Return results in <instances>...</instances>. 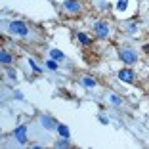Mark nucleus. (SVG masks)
<instances>
[{
  "label": "nucleus",
  "mask_w": 149,
  "mask_h": 149,
  "mask_svg": "<svg viewBox=\"0 0 149 149\" xmlns=\"http://www.w3.org/2000/svg\"><path fill=\"white\" fill-rule=\"evenodd\" d=\"M77 36H79L80 44H84V46H90V44H92V38L88 35H84V33H77Z\"/></svg>",
  "instance_id": "nucleus-9"
},
{
  "label": "nucleus",
  "mask_w": 149,
  "mask_h": 149,
  "mask_svg": "<svg viewBox=\"0 0 149 149\" xmlns=\"http://www.w3.org/2000/svg\"><path fill=\"white\" fill-rule=\"evenodd\" d=\"M100 123L101 124H109V118H107V117H101V115H100Z\"/></svg>",
  "instance_id": "nucleus-18"
},
{
  "label": "nucleus",
  "mask_w": 149,
  "mask_h": 149,
  "mask_svg": "<svg viewBox=\"0 0 149 149\" xmlns=\"http://www.w3.org/2000/svg\"><path fill=\"white\" fill-rule=\"evenodd\" d=\"M29 65H31V69H33V71H36V73H40V67L36 65V61H35V59H29Z\"/></svg>",
  "instance_id": "nucleus-17"
},
{
  "label": "nucleus",
  "mask_w": 149,
  "mask_h": 149,
  "mask_svg": "<svg viewBox=\"0 0 149 149\" xmlns=\"http://www.w3.org/2000/svg\"><path fill=\"white\" fill-rule=\"evenodd\" d=\"M126 8H128V0H118L117 2V10L118 12H124Z\"/></svg>",
  "instance_id": "nucleus-14"
},
{
  "label": "nucleus",
  "mask_w": 149,
  "mask_h": 149,
  "mask_svg": "<svg viewBox=\"0 0 149 149\" xmlns=\"http://www.w3.org/2000/svg\"><path fill=\"white\" fill-rule=\"evenodd\" d=\"M0 61H2V65H4V67H10L13 59H12V56H10L6 50H2V54H0Z\"/></svg>",
  "instance_id": "nucleus-8"
},
{
  "label": "nucleus",
  "mask_w": 149,
  "mask_h": 149,
  "mask_svg": "<svg viewBox=\"0 0 149 149\" xmlns=\"http://www.w3.org/2000/svg\"><path fill=\"white\" fill-rule=\"evenodd\" d=\"M13 136H15V140H17V143H27V128L25 126H17L15 130H13Z\"/></svg>",
  "instance_id": "nucleus-5"
},
{
  "label": "nucleus",
  "mask_w": 149,
  "mask_h": 149,
  "mask_svg": "<svg viewBox=\"0 0 149 149\" xmlns=\"http://www.w3.org/2000/svg\"><path fill=\"white\" fill-rule=\"evenodd\" d=\"M118 79L123 80V82L130 84V82L136 80V74H134V71H132V69H120V71H118Z\"/></svg>",
  "instance_id": "nucleus-3"
},
{
  "label": "nucleus",
  "mask_w": 149,
  "mask_h": 149,
  "mask_svg": "<svg viewBox=\"0 0 149 149\" xmlns=\"http://www.w3.org/2000/svg\"><path fill=\"white\" fill-rule=\"evenodd\" d=\"M8 77H10L12 80H15V71H13V69H10V71H8Z\"/></svg>",
  "instance_id": "nucleus-19"
},
{
  "label": "nucleus",
  "mask_w": 149,
  "mask_h": 149,
  "mask_svg": "<svg viewBox=\"0 0 149 149\" xmlns=\"http://www.w3.org/2000/svg\"><path fill=\"white\" fill-rule=\"evenodd\" d=\"M96 84H97V82L92 79V77H82V86H86V88H94Z\"/></svg>",
  "instance_id": "nucleus-13"
},
{
  "label": "nucleus",
  "mask_w": 149,
  "mask_h": 149,
  "mask_svg": "<svg viewBox=\"0 0 149 149\" xmlns=\"http://www.w3.org/2000/svg\"><path fill=\"white\" fill-rule=\"evenodd\" d=\"M50 56H52V59H56V61H61V59H65V56H63V52H59V50H50Z\"/></svg>",
  "instance_id": "nucleus-12"
},
{
  "label": "nucleus",
  "mask_w": 149,
  "mask_h": 149,
  "mask_svg": "<svg viewBox=\"0 0 149 149\" xmlns=\"http://www.w3.org/2000/svg\"><path fill=\"white\" fill-rule=\"evenodd\" d=\"M94 31H96V35L100 36V38H105V36L109 35V25H107L105 21H97L96 25H94Z\"/></svg>",
  "instance_id": "nucleus-4"
},
{
  "label": "nucleus",
  "mask_w": 149,
  "mask_h": 149,
  "mask_svg": "<svg viewBox=\"0 0 149 149\" xmlns=\"http://www.w3.org/2000/svg\"><path fill=\"white\" fill-rule=\"evenodd\" d=\"M56 147H59V149L71 147V140H69V138H61V140H57V141H56Z\"/></svg>",
  "instance_id": "nucleus-10"
},
{
  "label": "nucleus",
  "mask_w": 149,
  "mask_h": 149,
  "mask_svg": "<svg viewBox=\"0 0 149 149\" xmlns=\"http://www.w3.org/2000/svg\"><path fill=\"white\" fill-rule=\"evenodd\" d=\"M109 100H111V103H113V105H120V97L115 96V94H109Z\"/></svg>",
  "instance_id": "nucleus-15"
},
{
  "label": "nucleus",
  "mask_w": 149,
  "mask_h": 149,
  "mask_svg": "<svg viewBox=\"0 0 149 149\" xmlns=\"http://www.w3.org/2000/svg\"><path fill=\"white\" fill-rule=\"evenodd\" d=\"M63 8L69 13H80V4L77 0H65V2H63Z\"/></svg>",
  "instance_id": "nucleus-6"
},
{
  "label": "nucleus",
  "mask_w": 149,
  "mask_h": 149,
  "mask_svg": "<svg viewBox=\"0 0 149 149\" xmlns=\"http://www.w3.org/2000/svg\"><path fill=\"white\" fill-rule=\"evenodd\" d=\"M8 29H10V33L15 35V36H27L29 35V27H27L23 21H12L8 25Z\"/></svg>",
  "instance_id": "nucleus-1"
},
{
  "label": "nucleus",
  "mask_w": 149,
  "mask_h": 149,
  "mask_svg": "<svg viewBox=\"0 0 149 149\" xmlns=\"http://www.w3.org/2000/svg\"><path fill=\"white\" fill-rule=\"evenodd\" d=\"M57 134L61 138H69V128H67V124H57Z\"/></svg>",
  "instance_id": "nucleus-11"
},
{
  "label": "nucleus",
  "mask_w": 149,
  "mask_h": 149,
  "mask_svg": "<svg viewBox=\"0 0 149 149\" xmlns=\"http://www.w3.org/2000/svg\"><path fill=\"white\" fill-rule=\"evenodd\" d=\"M40 124H44V128H46V130H57V123L54 120V118L46 117V115H42V117H40Z\"/></svg>",
  "instance_id": "nucleus-7"
},
{
  "label": "nucleus",
  "mask_w": 149,
  "mask_h": 149,
  "mask_svg": "<svg viewBox=\"0 0 149 149\" xmlns=\"http://www.w3.org/2000/svg\"><path fill=\"white\" fill-rule=\"evenodd\" d=\"M46 65H48V69H52V71H56V69H57L56 59H48V61H46Z\"/></svg>",
  "instance_id": "nucleus-16"
},
{
  "label": "nucleus",
  "mask_w": 149,
  "mask_h": 149,
  "mask_svg": "<svg viewBox=\"0 0 149 149\" xmlns=\"http://www.w3.org/2000/svg\"><path fill=\"white\" fill-rule=\"evenodd\" d=\"M118 57H120L124 63H136L138 61V54L132 48H128V46H123V48L118 50Z\"/></svg>",
  "instance_id": "nucleus-2"
}]
</instances>
